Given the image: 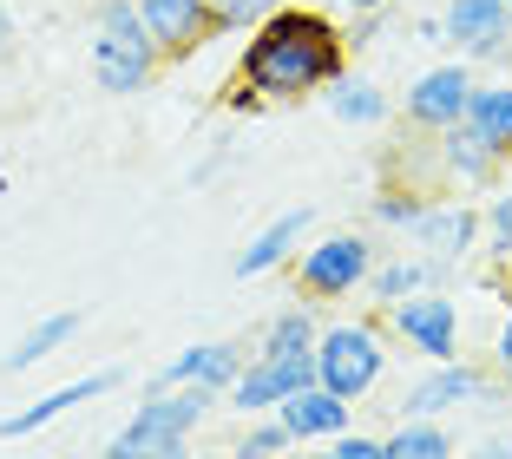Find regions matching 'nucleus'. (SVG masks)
Returning <instances> with one entry per match:
<instances>
[{
	"mask_svg": "<svg viewBox=\"0 0 512 459\" xmlns=\"http://www.w3.org/2000/svg\"><path fill=\"white\" fill-rule=\"evenodd\" d=\"M342 73H348L342 20L309 7V0L270 7V20H256L243 33V53H237V86L256 92L263 105L322 99V86H335Z\"/></svg>",
	"mask_w": 512,
	"mask_h": 459,
	"instance_id": "nucleus-1",
	"label": "nucleus"
},
{
	"mask_svg": "<svg viewBox=\"0 0 512 459\" xmlns=\"http://www.w3.org/2000/svg\"><path fill=\"white\" fill-rule=\"evenodd\" d=\"M224 407L211 387H158L125 414V427L99 446V459H191L197 427Z\"/></svg>",
	"mask_w": 512,
	"mask_h": 459,
	"instance_id": "nucleus-2",
	"label": "nucleus"
},
{
	"mask_svg": "<svg viewBox=\"0 0 512 459\" xmlns=\"http://www.w3.org/2000/svg\"><path fill=\"white\" fill-rule=\"evenodd\" d=\"M165 73V53L138 20V0H99L92 7V86L112 99H132Z\"/></svg>",
	"mask_w": 512,
	"mask_h": 459,
	"instance_id": "nucleus-3",
	"label": "nucleus"
},
{
	"mask_svg": "<svg viewBox=\"0 0 512 459\" xmlns=\"http://www.w3.org/2000/svg\"><path fill=\"white\" fill-rule=\"evenodd\" d=\"M388 374V328L381 322H322L316 335V381L342 400H368Z\"/></svg>",
	"mask_w": 512,
	"mask_h": 459,
	"instance_id": "nucleus-4",
	"label": "nucleus"
},
{
	"mask_svg": "<svg viewBox=\"0 0 512 459\" xmlns=\"http://www.w3.org/2000/svg\"><path fill=\"white\" fill-rule=\"evenodd\" d=\"M381 250L368 230H329V237H316L309 250H296V296L309 302H348V296H362L368 276H375Z\"/></svg>",
	"mask_w": 512,
	"mask_h": 459,
	"instance_id": "nucleus-5",
	"label": "nucleus"
},
{
	"mask_svg": "<svg viewBox=\"0 0 512 459\" xmlns=\"http://www.w3.org/2000/svg\"><path fill=\"white\" fill-rule=\"evenodd\" d=\"M499 400V374L486 368V361L460 355V361H427L414 381L401 387V420H447L460 414V407H493Z\"/></svg>",
	"mask_w": 512,
	"mask_h": 459,
	"instance_id": "nucleus-6",
	"label": "nucleus"
},
{
	"mask_svg": "<svg viewBox=\"0 0 512 459\" xmlns=\"http://www.w3.org/2000/svg\"><path fill=\"white\" fill-rule=\"evenodd\" d=\"M381 328H388V341H401L414 361H460L467 348H460V302L447 296V289H421V296L394 302V309H381Z\"/></svg>",
	"mask_w": 512,
	"mask_h": 459,
	"instance_id": "nucleus-7",
	"label": "nucleus"
},
{
	"mask_svg": "<svg viewBox=\"0 0 512 459\" xmlns=\"http://www.w3.org/2000/svg\"><path fill=\"white\" fill-rule=\"evenodd\" d=\"M473 86H480V66L467 60H440L427 73L407 79V99H401V125L414 132H453V125H467V105H473Z\"/></svg>",
	"mask_w": 512,
	"mask_h": 459,
	"instance_id": "nucleus-8",
	"label": "nucleus"
},
{
	"mask_svg": "<svg viewBox=\"0 0 512 459\" xmlns=\"http://www.w3.org/2000/svg\"><path fill=\"white\" fill-rule=\"evenodd\" d=\"M302 387H316V348L309 355H250L243 361V374L230 381L224 407L237 420H256V414H276L289 394H302Z\"/></svg>",
	"mask_w": 512,
	"mask_h": 459,
	"instance_id": "nucleus-9",
	"label": "nucleus"
},
{
	"mask_svg": "<svg viewBox=\"0 0 512 459\" xmlns=\"http://www.w3.org/2000/svg\"><path fill=\"white\" fill-rule=\"evenodd\" d=\"M447 14V46L460 53L467 66H512V7L506 0H440Z\"/></svg>",
	"mask_w": 512,
	"mask_h": 459,
	"instance_id": "nucleus-10",
	"label": "nucleus"
},
{
	"mask_svg": "<svg viewBox=\"0 0 512 459\" xmlns=\"http://www.w3.org/2000/svg\"><path fill=\"white\" fill-rule=\"evenodd\" d=\"M486 243V217L473 197H427V210L407 223V250L434 256V263H467L473 250Z\"/></svg>",
	"mask_w": 512,
	"mask_h": 459,
	"instance_id": "nucleus-11",
	"label": "nucleus"
},
{
	"mask_svg": "<svg viewBox=\"0 0 512 459\" xmlns=\"http://www.w3.org/2000/svg\"><path fill=\"white\" fill-rule=\"evenodd\" d=\"M309 230H316V210H309V204L276 210V217L263 223V230H250V243L230 256V276H237V282H263V276H276L283 263H296V250L309 243Z\"/></svg>",
	"mask_w": 512,
	"mask_h": 459,
	"instance_id": "nucleus-12",
	"label": "nucleus"
},
{
	"mask_svg": "<svg viewBox=\"0 0 512 459\" xmlns=\"http://www.w3.org/2000/svg\"><path fill=\"white\" fill-rule=\"evenodd\" d=\"M112 387H119V368H99V374H79V381H66V387H46V394L20 400L14 414H0V440H27V433L66 420L73 407H86V400H106Z\"/></svg>",
	"mask_w": 512,
	"mask_h": 459,
	"instance_id": "nucleus-13",
	"label": "nucleus"
},
{
	"mask_svg": "<svg viewBox=\"0 0 512 459\" xmlns=\"http://www.w3.org/2000/svg\"><path fill=\"white\" fill-rule=\"evenodd\" d=\"M243 361H250V348H237V341H191V348H178V355L165 361V374H158L145 394H158V387H211V394H230Z\"/></svg>",
	"mask_w": 512,
	"mask_h": 459,
	"instance_id": "nucleus-14",
	"label": "nucleus"
},
{
	"mask_svg": "<svg viewBox=\"0 0 512 459\" xmlns=\"http://www.w3.org/2000/svg\"><path fill=\"white\" fill-rule=\"evenodd\" d=\"M138 20H145V33L158 40L165 60H184V53L217 40L211 33V0H138Z\"/></svg>",
	"mask_w": 512,
	"mask_h": 459,
	"instance_id": "nucleus-15",
	"label": "nucleus"
},
{
	"mask_svg": "<svg viewBox=\"0 0 512 459\" xmlns=\"http://www.w3.org/2000/svg\"><path fill=\"white\" fill-rule=\"evenodd\" d=\"M276 420L289 427V440L296 446H329V440H342L348 427H355V400H342V394H329V387H302V394H289L283 407H276Z\"/></svg>",
	"mask_w": 512,
	"mask_h": 459,
	"instance_id": "nucleus-16",
	"label": "nucleus"
},
{
	"mask_svg": "<svg viewBox=\"0 0 512 459\" xmlns=\"http://www.w3.org/2000/svg\"><path fill=\"white\" fill-rule=\"evenodd\" d=\"M453 276H460L453 263H434V256H421V250H401V256H381L375 263V276H368L362 296L375 302V309H394V302L421 296V289H447Z\"/></svg>",
	"mask_w": 512,
	"mask_h": 459,
	"instance_id": "nucleus-17",
	"label": "nucleus"
},
{
	"mask_svg": "<svg viewBox=\"0 0 512 459\" xmlns=\"http://www.w3.org/2000/svg\"><path fill=\"white\" fill-rule=\"evenodd\" d=\"M434 164H440V178L460 184V191H493V184L506 178V158H493V151L473 138V125L434 132Z\"/></svg>",
	"mask_w": 512,
	"mask_h": 459,
	"instance_id": "nucleus-18",
	"label": "nucleus"
},
{
	"mask_svg": "<svg viewBox=\"0 0 512 459\" xmlns=\"http://www.w3.org/2000/svg\"><path fill=\"white\" fill-rule=\"evenodd\" d=\"M79 328H86V309H53V315H40V322L20 328V341L0 355V374H27V368H40V361H53L60 348H73V341H79Z\"/></svg>",
	"mask_w": 512,
	"mask_h": 459,
	"instance_id": "nucleus-19",
	"label": "nucleus"
},
{
	"mask_svg": "<svg viewBox=\"0 0 512 459\" xmlns=\"http://www.w3.org/2000/svg\"><path fill=\"white\" fill-rule=\"evenodd\" d=\"M467 125H473V138H480L493 158L512 164V66H506L499 79H480V86H473Z\"/></svg>",
	"mask_w": 512,
	"mask_h": 459,
	"instance_id": "nucleus-20",
	"label": "nucleus"
},
{
	"mask_svg": "<svg viewBox=\"0 0 512 459\" xmlns=\"http://www.w3.org/2000/svg\"><path fill=\"white\" fill-rule=\"evenodd\" d=\"M322 105H329V119L355 125V132H375V125H388V119H394L388 92H381L368 73H355V66H348L335 86H322Z\"/></svg>",
	"mask_w": 512,
	"mask_h": 459,
	"instance_id": "nucleus-21",
	"label": "nucleus"
},
{
	"mask_svg": "<svg viewBox=\"0 0 512 459\" xmlns=\"http://www.w3.org/2000/svg\"><path fill=\"white\" fill-rule=\"evenodd\" d=\"M316 309H322V302H309V296L283 302L270 322L256 328L250 355H309V348H316V335H322V315Z\"/></svg>",
	"mask_w": 512,
	"mask_h": 459,
	"instance_id": "nucleus-22",
	"label": "nucleus"
},
{
	"mask_svg": "<svg viewBox=\"0 0 512 459\" xmlns=\"http://www.w3.org/2000/svg\"><path fill=\"white\" fill-rule=\"evenodd\" d=\"M381 446H388V459H453L460 453L440 420H401L394 433H381Z\"/></svg>",
	"mask_w": 512,
	"mask_h": 459,
	"instance_id": "nucleus-23",
	"label": "nucleus"
},
{
	"mask_svg": "<svg viewBox=\"0 0 512 459\" xmlns=\"http://www.w3.org/2000/svg\"><path fill=\"white\" fill-rule=\"evenodd\" d=\"M289 453H296V440H289V427L276 414L243 420V433L230 440V459H289Z\"/></svg>",
	"mask_w": 512,
	"mask_h": 459,
	"instance_id": "nucleus-24",
	"label": "nucleus"
},
{
	"mask_svg": "<svg viewBox=\"0 0 512 459\" xmlns=\"http://www.w3.org/2000/svg\"><path fill=\"white\" fill-rule=\"evenodd\" d=\"M427 197H434V191H421V184H381V191L368 197V217H375L381 230H401V237H407V223L427 210Z\"/></svg>",
	"mask_w": 512,
	"mask_h": 459,
	"instance_id": "nucleus-25",
	"label": "nucleus"
},
{
	"mask_svg": "<svg viewBox=\"0 0 512 459\" xmlns=\"http://www.w3.org/2000/svg\"><path fill=\"white\" fill-rule=\"evenodd\" d=\"M480 217H486V256H493V263H512V171L486 191Z\"/></svg>",
	"mask_w": 512,
	"mask_h": 459,
	"instance_id": "nucleus-26",
	"label": "nucleus"
},
{
	"mask_svg": "<svg viewBox=\"0 0 512 459\" xmlns=\"http://www.w3.org/2000/svg\"><path fill=\"white\" fill-rule=\"evenodd\" d=\"M276 0H211V33L224 40V33H250L256 20H270Z\"/></svg>",
	"mask_w": 512,
	"mask_h": 459,
	"instance_id": "nucleus-27",
	"label": "nucleus"
},
{
	"mask_svg": "<svg viewBox=\"0 0 512 459\" xmlns=\"http://www.w3.org/2000/svg\"><path fill=\"white\" fill-rule=\"evenodd\" d=\"M329 453L335 459H388V446H381V433H355L348 427L342 440H329Z\"/></svg>",
	"mask_w": 512,
	"mask_h": 459,
	"instance_id": "nucleus-28",
	"label": "nucleus"
},
{
	"mask_svg": "<svg viewBox=\"0 0 512 459\" xmlns=\"http://www.w3.org/2000/svg\"><path fill=\"white\" fill-rule=\"evenodd\" d=\"M342 40H348V53L375 46V40H381V14H348V20H342Z\"/></svg>",
	"mask_w": 512,
	"mask_h": 459,
	"instance_id": "nucleus-29",
	"label": "nucleus"
},
{
	"mask_svg": "<svg viewBox=\"0 0 512 459\" xmlns=\"http://www.w3.org/2000/svg\"><path fill=\"white\" fill-rule=\"evenodd\" d=\"M493 374H499V387H512V309H506V322H499V335H493Z\"/></svg>",
	"mask_w": 512,
	"mask_h": 459,
	"instance_id": "nucleus-30",
	"label": "nucleus"
},
{
	"mask_svg": "<svg viewBox=\"0 0 512 459\" xmlns=\"http://www.w3.org/2000/svg\"><path fill=\"white\" fill-rule=\"evenodd\" d=\"M414 40L421 46H447V14H421L414 20Z\"/></svg>",
	"mask_w": 512,
	"mask_h": 459,
	"instance_id": "nucleus-31",
	"label": "nucleus"
},
{
	"mask_svg": "<svg viewBox=\"0 0 512 459\" xmlns=\"http://www.w3.org/2000/svg\"><path fill=\"white\" fill-rule=\"evenodd\" d=\"M329 7H335V14H388V7H394V0H329Z\"/></svg>",
	"mask_w": 512,
	"mask_h": 459,
	"instance_id": "nucleus-32",
	"label": "nucleus"
},
{
	"mask_svg": "<svg viewBox=\"0 0 512 459\" xmlns=\"http://www.w3.org/2000/svg\"><path fill=\"white\" fill-rule=\"evenodd\" d=\"M7 53H14V14L0 7V60H7Z\"/></svg>",
	"mask_w": 512,
	"mask_h": 459,
	"instance_id": "nucleus-33",
	"label": "nucleus"
},
{
	"mask_svg": "<svg viewBox=\"0 0 512 459\" xmlns=\"http://www.w3.org/2000/svg\"><path fill=\"white\" fill-rule=\"evenodd\" d=\"M480 459H512V440H486V446H480Z\"/></svg>",
	"mask_w": 512,
	"mask_h": 459,
	"instance_id": "nucleus-34",
	"label": "nucleus"
},
{
	"mask_svg": "<svg viewBox=\"0 0 512 459\" xmlns=\"http://www.w3.org/2000/svg\"><path fill=\"white\" fill-rule=\"evenodd\" d=\"M296 459H335V453H329V446H302Z\"/></svg>",
	"mask_w": 512,
	"mask_h": 459,
	"instance_id": "nucleus-35",
	"label": "nucleus"
},
{
	"mask_svg": "<svg viewBox=\"0 0 512 459\" xmlns=\"http://www.w3.org/2000/svg\"><path fill=\"white\" fill-rule=\"evenodd\" d=\"M453 459H480V446H473V453H453Z\"/></svg>",
	"mask_w": 512,
	"mask_h": 459,
	"instance_id": "nucleus-36",
	"label": "nucleus"
},
{
	"mask_svg": "<svg viewBox=\"0 0 512 459\" xmlns=\"http://www.w3.org/2000/svg\"><path fill=\"white\" fill-rule=\"evenodd\" d=\"M276 7H289V0H276Z\"/></svg>",
	"mask_w": 512,
	"mask_h": 459,
	"instance_id": "nucleus-37",
	"label": "nucleus"
},
{
	"mask_svg": "<svg viewBox=\"0 0 512 459\" xmlns=\"http://www.w3.org/2000/svg\"><path fill=\"white\" fill-rule=\"evenodd\" d=\"M506 7H512V0H506Z\"/></svg>",
	"mask_w": 512,
	"mask_h": 459,
	"instance_id": "nucleus-38",
	"label": "nucleus"
}]
</instances>
